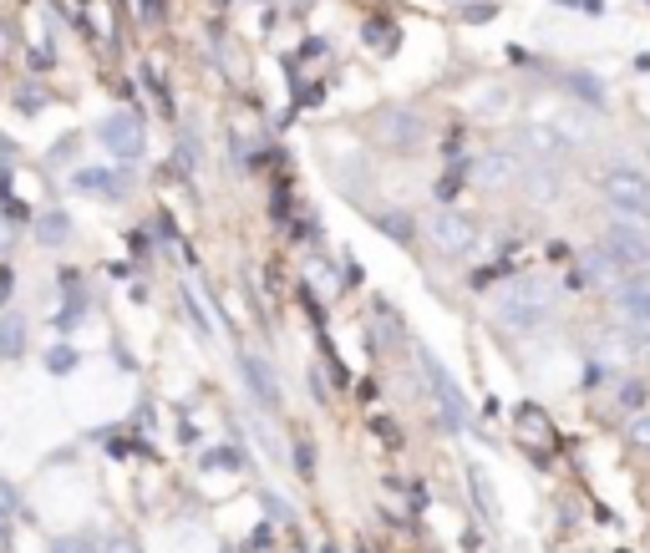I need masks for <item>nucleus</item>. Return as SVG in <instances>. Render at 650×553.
<instances>
[{
    "label": "nucleus",
    "instance_id": "nucleus-1",
    "mask_svg": "<svg viewBox=\"0 0 650 553\" xmlns=\"http://www.w3.org/2000/svg\"><path fill=\"white\" fill-rule=\"evenodd\" d=\"M554 305H559V290H554V279H539V275H518L493 294V315H498L503 330L514 335L544 330L554 321Z\"/></svg>",
    "mask_w": 650,
    "mask_h": 553
},
{
    "label": "nucleus",
    "instance_id": "nucleus-2",
    "mask_svg": "<svg viewBox=\"0 0 650 553\" xmlns=\"http://www.w3.org/2000/svg\"><path fill=\"white\" fill-rule=\"evenodd\" d=\"M600 244L621 260L625 275H640V269H650V224L636 219V214H625V208H610V229Z\"/></svg>",
    "mask_w": 650,
    "mask_h": 553
},
{
    "label": "nucleus",
    "instance_id": "nucleus-3",
    "mask_svg": "<svg viewBox=\"0 0 650 553\" xmlns=\"http://www.w3.org/2000/svg\"><path fill=\"white\" fill-rule=\"evenodd\" d=\"M600 189H605V204L610 208H625V214H636V219L650 224V173H646V168L615 163V168H605Z\"/></svg>",
    "mask_w": 650,
    "mask_h": 553
},
{
    "label": "nucleus",
    "instance_id": "nucleus-4",
    "mask_svg": "<svg viewBox=\"0 0 650 553\" xmlns=\"http://www.w3.org/2000/svg\"><path fill=\"white\" fill-rule=\"evenodd\" d=\"M428 244L443 260H468L478 249V224L468 214H458V208H437L428 219Z\"/></svg>",
    "mask_w": 650,
    "mask_h": 553
},
{
    "label": "nucleus",
    "instance_id": "nucleus-5",
    "mask_svg": "<svg viewBox=\"0 0 650 553\" xmlns=\"http://www.w3.org/2000/svg\"><path fill=\"white\" fill-rule=\"evenodd\" d=\"M422 376L432 381V396H437V411H443V422L453 426V432H458L462 417H468V401H462L458 381L447 376L443 365H437V356H428V350H422Z\"/></svg>",
    "mask_w": 650,
    "mask_h": 553
},
{
    "label": "nucleus",
    "instance_id": "nucleus-6",
    "mask_svg": "<svg viewBox=\"0 0 650 553\" xmlns=\"http://www.w3.org/2000/svg\"><path fill=\"white\" fill-rule=\"evenodd\" d=\"M239 381H244V392H250L265 411L280 407V381H275V371H269L265 356H254V350H244V356H239Z\"/></svg>",
    "mask_w": 650,
    "mask_h": 553
},
{
    "label": "nucleus",
    "instance_id": "nucleus-7",
    "mask_svg": "<svg viewBox=\"0 0 650 553\" xmlns=\"http://www.w3.org/2000/svg\"><path fill=\"white\" fill-rule=\"evenodd\" d=\"M625 279V269H621V260H615V254H610L605 244H594V249H585V254H579V275H575V285H590V290H615V285H621Z\"/></svg>",
    "mask_w": 650,
    "mask_h": 553
},
{
    "label": "nucleus",
    "instance_id": "nucleus-8",
    "mask_svg": "<svg viewBox=\"0 0 650 553\" xmlns=\"http://www.w3.org/2000/svg\"><path fill=\"white\" fill-rule=\"evenodd\" d=\"M523 168H529V158L493 147V153H483V158L473 163V178L483 183V189H508V183H523Z\"/></svg>",
    "mask_w": 650,
    "mask_h": 553
},
{
    "label": "nucleus",
    "instance_id": "nucleus-9",
    "mask_svg": "<svg viewBox=\"0 0 650 553\" xmlns=\"http://www.w3.org/2000/svg\"><path fill=\"white\" fill-rule=\"evenodd\" d=\"M103 143L112 158H143V122H137L133 112H118V117H107L103 122Z\"/></svg>",
    "mask_w": 650,
    "mask_h": 553
},
{
    "label": "nucleus",
    "instance_id": "nucleus-10",
    "mask_svg": "<svg viewBox=\"0 0 650 553\" xmlns=\"http://www.w3.org/2000/svg\"><path fill=\"white\" fill-rule=\"evenodd\" d=\"M523 189L539 199V204H554L564 193V183H559V173L549 168V158H529V168H523Z\"/></svg>",
    "mask_w": 650,
    "mask_h": 553
},
{
    "label": "nucleus",
    "instance_id": "nucleus-11",
    "mask_svg": "<svg viewBox=\"0 0 650 553\" xmlns=\"http://www.w3.org/2000/svg\"><path fill=\"white\" fill-rule=\"evenodd\" d=\"M564 87L575 92L579 103H590L594 112H605L610 92H605V82H600V76H594V72H569V76H564Z\"/></svg>",
    "mask_w": 650,
    "mask_h": 553
},
{
    "label": "nucleus",
    "instance_id": "nucleus-12",
    "mask_svg": "<svg viewBox=\"0 0 650 553\" xmlns=\"http://www.w3.org/2000/svg\"><path fill=\"white\" fill-rule=\"evenodd\" d=\"M615 325H625V330L636 335V346L650 350V294H646V300H636L630 310H621V315H615Z\"/></svg>",
    "mask_w": 650,
    "mask_h": 553
},
{
    "label": "nucleus",
    "instance_id": "nucleus-13",
    "mask_svg": "<svg viewBox=\"0 0 650 553\" xmlns=\"http://www.w3.org/2000/svg\"><path fill=\"white\" fill-rule=\"evenodd\" d=\"M386 137H392L397 147H417L422 143V117L417 112H392L386 117Z\"/></svg>",
    "mask_w": 650,
    "mask_h": 553
},
{
    "label": "nucleus",
    "instance_id": "nucleus-14",
    "mask_svg": "<svg viewBox=\"0 0 650 553\" xmlns=\"http://www.w3.org/2000/svg\"><path fill=\"white\" fill-rule=\"evenodd\" d=\"M26 350V321L21 315H0V361H15Z\"/></svg>",
    "mask_w": 650,
    "mask_h": 553
},
{
    "label": "nucleus",
    "instance_id": "nucleus-15",
    "mask_svg": "<svg viewBox=\"0 0 650 553\" xmlns=\"http://www.w3.org/2000/svg\"><path fill=\"white\" fill-rule=\"evenodd\" d=\"M72 189L82 193H97V199H118V178L103 173V168H82V173L72 178Z\"/></svg>",
    "mask_w": 650,
    "mask_h": 553
},
{
    "label": "nucleus",
    "instance_id": "nucleus-16",
    "mask_svg": "<svg viewBox=\"0 0 650 553\" xmlns=\"http://www.w3.org/2000/svg\"><path fill=\"white\" fill-rule=\"evenodd\" d=\"M625 447L636 452V457H650V411H640V417L625 422Z\"/></svg>",
    "mask_w": 650,
    "mask_h": 553
},
{
    "label": "nucleus",
    "instance_id": "nucleus-17",
    "mask_svg": "<svg viewBox=\"0 0 650 553\" xmlns=\"http://www.w3.org/2000/svg\"><path fill=\"white\" fill-rule=\"evenodd\" d=\"M646 401H650V386H646V381H625L621 392H615V407H621L625 417H630V411L640 417V411H646Z\"/></svg>",
    "mask_w": 650,
    "mask_h": 553
},
{
    "label": "nucleus",
    "instance_id": "nucleus-18",
    "mask_svg": "<svg viewBox=\"0 0 650 553\" xmlns=\"http://www.w3.org/2000/svg\"><path fill=\"white\" fill-rule=\"evenodd\" d=\"M51 553H107V549H103V539L87 528V533H67V539H57V549Z\"/></svg>",
    "mask_w": 650,
    "mask_h": 553
},
{
    "label": "nucleus",
    "instance_id": "nucleus-19",
    "mask_svg": "<svg viewBox=\"0 0 650 553\" xmlns=\"http://www.w3.org/2000/svg\"><path fill=\"white\" fill-rule=\"evenodd\" d=\"M36 233H41V244L57 249V244H67V233H72V224L61 219V214H46V219L36 224Z\"/></svg>",
    "mask_w": 650,
    "mask_h": 553
},
{
    "label": "nucleus",
    "instance_id": "nucleus-20",
    "mask_svg": "<svg viewBox=\"0 0 650 553\" xmlns=\"http://www.w3.org/2000/svg\"><path fill=\"white\" fill-rule=\"evenodd\" d=\"M473 493H478V503H483V513H488V518H493V513H498V508H493V493H488L483 472H473Z\"/></svg>",
    "mask_w": 650,
    "mask_h": 553
},
{
    "label": "nucleus",
    "instance_id": "nucleus-21",
    "mask_svg": "<svg viewBox=\"0 0 650 553\" xmlns=\"http://www.w3.org/2000/svg\"><path fill=\"white\" fill-rule=\"evenodd\" d=\"M554 5H569V11H590V15L605 11V0H554Z\"/></svg>",
    "mask_w": 650,
    "mask_h": 553
},
{
    "label": "nucleus",
    "instance_id": "nucleus-22",
    "mask_svg": "<svg viewBox=\"0 0 650 553\" xmlns=\"http://www.w3.org/2000/svg\"><path fill=\"white\" fill-rule=\"evenodd\" d=\"M107 553H143V549L133 539H118V543H107Z\"/></svg>",
    "mask_w": 650,
    "mask_h": 553
},
{
    "label": "nucleus",
    "instance_id": "nucleus-23",
    "mask_svg": "<svg viewBox=\"0 0 650 553\" xmlns=\"http://www.w3.org/2000/svg\"><path fill=\"white\" fill-rule=\"evenodd\" d=\"M646 371H650V350H646Z\"/></svg>",
    "mask_w": 650,
    "mask_h": 553
},
{
    "label": "nucleus",
    "instance_id": "nucleus-24",
    "mask_svg": "<svg viewBox=\"0 0 650 553\" xmlns=\"http://www.w3.org/2000/svg\"><path fill=\"white\" fill-rule=\"evenodd\" d=\"M646 5H650V0H646Z\"/></svg>",
    "mask_w": 650,
    "mask_h": 553
}]
</instances>
